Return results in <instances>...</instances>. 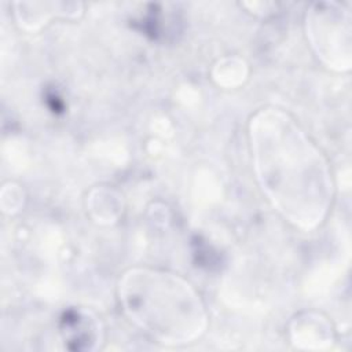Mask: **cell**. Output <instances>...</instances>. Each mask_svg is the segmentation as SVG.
<instances>
[{"mask_svg":"<svg viewBox=\"0 0 352 352\" xmlns=\"http://www.w3.org/2000/svg\"><path fill=\"white\" fill-rule=\"evenodd\" d=\"M252 139L258 177L274 204L296 224H316L329 199L320 155L297 126L278 111L256 117Z\"/></svg>","mask_w":352,"mask_h":352,"instance_id":"obj_1","label":"cell"},{"mask_svg":"<svg viewBox=\"0 0 352 352\" xmlns=\"http://www.w3.org/2000/svg\"><path fill=\"white\" fill-rule=\"evenodd\" d=\"M121 290L131 318L161 342H188L204 329L199 298L175 276L133 271L125 276Z\"/></svg>","mask_w":352,"mask_h":352,"instance_id":"obj_2","label":"cell"},{"mask_svg":"<svg viewBox=\"0 0 352 352\" xmlns=\"http://www.w3.org/2000/svg\"><path fill=\"white\" fill-rule=\"evenodd\" d=\"M62 334L72 349H88L96 340V324L94 319L70 311L62 319Z\"/></svg>","mask_w":352,"mask_h":352,"instance_id":"obj_3","label":"cell"}]
</instances>
